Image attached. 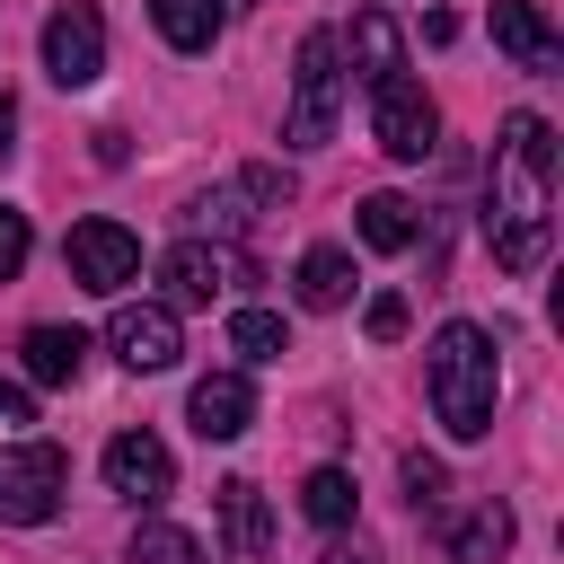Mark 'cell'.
<instances>
[{"mask_svg":"<svg viewBox=\"0 0 564 564\" xmlns=\"http://www.w3.org/2000/svg\"><path fill=\"white\" fill-rule=\"evenodd\" d=\"M485 220H494V264L529 273L546 256V220H555V132H546V115H511L502 123Z\"/></svg>","mask_w":564,"mask_h":564,"instance_id":"obj_1","label":"cell"},{"mask_svg":"<svg viewBox=\"0 0 564 564\" xmlns=\"http://www.w3.org/2000/svg\"><path fill=\"white\" fill-rule=\"evenodd\" d=\"M423 397H432V423H441L449 441H485V432H494V397H502V352H494V335L467 326V317H449V326L432 335V352H423Z\"/></svg>","mask_w":564,"mask_h":564,"instance_id":"obj_2","label":"cell"},{"mask_svg":"<svg viewBox=\"0 0 564 564\" xmlns=\"http://www.w3.org/2000/svg\"><path fill=\"white\" fill-rule=\"evenodd\" d=\"M344 115V44L326 26L300 35V62H291V115H282V141L291 150H317Z\"/></svg>","mask_w":564,"mask_h":564,"instance_id":"obj_3","label":"cell"},{"mask_svg":"<svg viewBox=\"0 0 564 564\" xmlns=\"http://www.w3.org/2000/svg\"><path fill=\"white\" fill-rule=\"evenodd\" d=\"M62 485H70V467H62L53 441H9L0 449V520L9 529H44L62 511Z\"/></svg>","mask_w":564,"mask_h":564,"instance_id":"obj_4","label":"cell"},{"mask_svg":"<svg viewBox=\"0 0 564 564\" xmlns=\"http://www.w3.org/2000/svg\"><path fill=\"white\" fill-rule=\"evenodd\" d=\"M370 132H379V150H388V159H405V167H414V159H432V141H441V106L423 97V79H405V70H397V79H379V88H370Z\"/></svg>","mask_w":564,"mask_h":564,"instance_id":"obj_5","label":"cell"},{"mask_svg":"<svg viewBox=\"0 0 564 564\" xmlns=\"http://www.w3.org/2000/svg\"><path fill=\"white\" fill-rule=\"evenodd\" d=\"M62 264H70V282H88V291H132L141 282V238L123 229V220H79L70 238H62Z\"/></svg>","mask_w":564,"mask_h":564,"instance_id":"obj_6","label":"cell"},{"mask_svg":"<svg viewBox=\"0 0 564 564\" xmlns=\"http://www.w3.org/2000/svg\"><path fill=\"white\" fill-rule=\"evenodd\" d=\"M44 70H53V88H88L106 70V18L88 0H62L44 18Z\"/></svg>","mask_w":564,"mask_h":564,"instance_id":"obj_7","label":"cell"},{"mask_svg":"<svg viewBox=\"0 0 564 564\" xmlns=\"http://www.w3.org/2000/svg\"><path fill=\"white\" fill-rule=\"evenodd\" d=\"M167 485H176V458H167L159 432H115L106 441V494H123L132 511H159Z\"/></svg>","mask_w":564,"mask_h":564,"instance_id":"obj_8","label":"cell"},{"mask_svg":"<svg viewBox=\"0 0 564 564\" xmlns=\"http://www.w3.org/2000/svg\"><path fill=\"white\" fill-rule=\"evenodd\" d=\"M106 344H115V361H123V370H167V361L185 352V335H176V308H167V300H123V308L106 317Z\"/></svg>","mask_w":564,"mask_h":564,"instance_id":"obj_9","label":"cell"},{"mask_svg":"<svg viewBox=\"0 0 564 564\" xmlns=\"http://www.w3.org/2000/svg\"><path fill=\"white\" fill-rule=\"evenodd\" d=\"M159 282H167V300H185V308H212V300H220L229 282H247V273H238V256H229V247H203V238H185V247H167Z\"/></svg>","mask_w":564,"mask_h":564,"instance_id":"obj_10","label":"cell"},{"mask_svg":"<svg viewBox=\"0 0 564 564\" xmlns=\"http://www.w3.org/2000/svg\"><path fill=\"white\" fill-rule=\"evenodd\" d=\"M185 414H194L203 441H238V432L256 423V388H247V370H212V379H194Z\"/></svg>","mask_w":564,"mask_h":564,"instance_id":"obj_11","label":"cell"},{"mask_svg":"<svg viewBox=\"0 0 564 564\" xmlns=\"http://www.w3.org/2000/svg\"><path fill=\"white\" fill-rule=\"evenodd\" d=\"M494 44L520 70H564V35L538 18V0H494Z\"/></svg>","mask_w":564,"mask_h":564,"instance_id":"obj_12","label":"cell"},{"mask_svg":"<svg viewBox=\"0 0 564 564\" xmlns=\"http://www.w3.org/2000/svg\"><path fill=\"white\" fill-rule=\"evenodd\" d=\"M220 538H229V555H238V564H264V555H273L264 485H247V476H229V485H220Z\"/></svg>","mask_w":564,"mask_h":564,"instance_id":"obj_13","label":"cell"},{"mask_svg":"<svg viewBox=\"0 0 564 564\" xmlns=\"http://www.w3.org/2000/svg\"><path fill=\"white\" fill-rule=\"evenodd\" d=\"M335 44L352 53V79H361V88H379V79H397V70H405V35H397V18H388V9H361V18H352V35H335Z\"/></svg>","mask_w":564,"mask_h":564,"instance_id":"obj_14","label":"cell"},{"mask_svg":"<svg viewBox=\"0 0 564 564\" xmlns=\"http://www.w3.org/2000/svg\"><path fill=\"white\" fill-rule=\"evenodd\" d=\"M150 26H159L176 53H212L220 26H229V0H150Z\"/></svg>","mask_w":564,"mask_h":564,"instance_id":"obj_15","label":"cell"},{"mask_svg":"<svg viewBox=\"0 0 564 564\" xmlns=\"http://www.w3.org/2000/svg\"><path fill=\"white\" fill-rule=\"evenodd\" d=\"M352 229H361V247H379V256H405V247L423 238V212H414L405 194H361Z\"/></svg>","mask_w":564,"mask_h":564,"instance_id":"obj_16","label":"cell"},{"mask_svg":"<svg viewBox=\"0 0 564 564\" xmlns=\"http://www.w3.org/2000/svg\"><path fill=\"white\" fill-rule=\"evenodd\" d=\"M79 370H88V335H79V326H26V379L70 388Z\"/></svg>","mask_w":564,"mask_h":564,"instance_id":"obj_17","label":"cell"},{"mask_svg":"<svg viewBox=\"0 0 564 564\" xmlns=\"http://www.w3.org/2000/svg\"><path fill=\"white\" fill-rule=\"evenodd\" d=\"M441 538H449L458 564H502L511 555V511L502 502H476L467 520H441Z\"/></svg>","mask_w":564,"mask_h":564,"instance_id":"obj_18","label":"cell"},{"mask_svg":"<svg viewBox=\"0 0 564 564\" xmlns=\"http://www.w3.org/2000/svg\"><path fill=\"white\" fill-rule=\"evenodd\" d=\"M291 282H300V308H344L352 300V256L344 247H308Z\"/></svg>","mask_w":564,"mask_h":564,"instance_id":"obj_19","label":"cell"},{"mask_svg":"<svg viewBox=\"0 0 564 564\" xmlns=\"http://www.w3.org/2000/svg\"><path fill=\"white\" fill-rule=\"evenodd\" d=\"M229 352H238V361H282V352H291L282 308H238V317H229Z\"/></svg>","mask_w":564,"mask_h":564,"instance_id":"obj_20","label":"cell"},{"mask_svg":"<svg viewBox=\"0 0 564 564\" xmlns=\"http://www.w3.org/2000/svg\"><path fill=\"white\" fill-rule=\"evenodd\" d=\"M352 502H361V494H352V476H344V467H308L300 511H308L317 529H352Z\"/></svg>","mask_w":564,"mask_h":564,"instance_id":"obj_21","label":"cell"},{"mask_svg":"<svg viewBox=\"0 0 564 564\" xmlns=\"http://www.w3.org/2000/svg\"><path fill=\"white\" fill-rule=\"evenodd\" d=\"M397 476H405V502H414V511H432V520L449 511V467H441V458L405 449V458H397Z\"/></svg>","mask_w":564,"mask_h":564,"instance_id":"obj_22","label":"cell"},{"mask_svg":"<svg viewBox=\"0 0 564 564\" xmlns=\"http://www.w3.org/2000/svg\"><path fill=\"white\" fill-rule=\"evenodd\" d=\"M132 564H203V546L185 529H167V520H141L132 529Z\"/></svg>","mask_w":564,"mask_h":564,"instance_id":"obj_23","label":"cell"},{"mask_svg":"<svg viewBox=\"0 0 564 564\" xmlns=\"http://www.w3.org/2000/svg\"><path fill=\"white\" fill-rule=\"evenodd\" d=\"M26 247H35V229H26V212H9V203H0V282H18V264H26Z\"/></svg>","mask_w":564,"mask_h":564,"instance_id":"obj_24","label":"cell"},{"mask_svg":"<svg viewBox=\"0 0 564 564\" xmlns=\"http://www.w3.org/2000/svg\"><path fill=\"white\" fill-rule=\"evenodd\" d=\"M361 326H370L379 344H397V335H405V300H397V291H370V308H361Z\"/></svg>","mask_w":564,"mask_h":564,"instance_id":"obj_25","label":"cell"},{"mask_svg":"<svg viewBox=\"0 0 564 564\" xmlns=\"http://www.w3.org/2000/svg\"><path fill=\"white\" fill-rule=\"evenodd\" d=\"M0 423H35V414H26V388H18V379H0Z\"/></svg>","mask_w":564,"mask_h":564,"instance_id":"obj_26","label":"cell"},{"mask_svg":"<svg viewBox=\"0 0 564 564\" xmlns=\"http://www.w3.org/2000/svg\"><path fill=\"white\" fill-rule=\"evenodd\" d=\"M326 564H379V555H370V546H352V538H335V546H326Z\"/></svg>","mask_w":564,"mask_h":564,"instance_id":"obj_27","label":"cell"},{"mask_svg":"<svg viewBox=\"0 0 564 564\" xmlns=\"http://www.w3.org/2000/svg\"><path fill=\"white\" fill-rule=\"evenodd\" d=\"M9 132H18V97H9V88H0V159H9V150H18V141H9Z\"/></svg>","mask_w":564,"mask_h":564,"instance_id":"obj_28","label":"cell"}]
</instances>
